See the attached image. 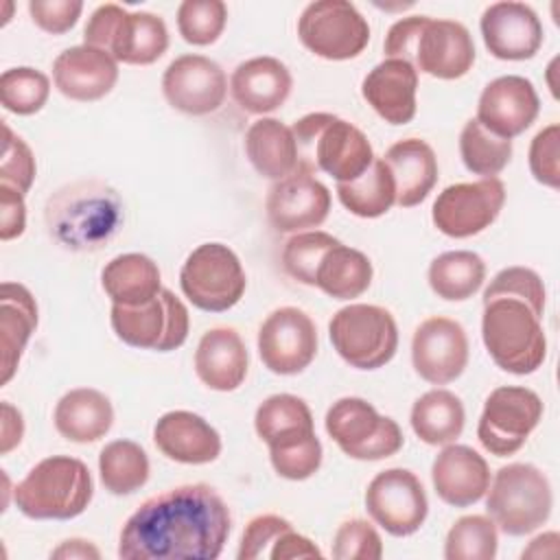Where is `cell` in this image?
<instances>
[{"instance_id":"5","label":"cell","mask_w":560,"mask_h":560,"mask_svg":"<svg viewBox=\"0 0 560 560\" xmlns=\"http://www.w3.org/2000/svg\"><path fill=\"white\" fill-rule=\"evenodd\" d=\"M94 497L92 472L70 455L37 462L15 486V508L33 521H70L83 514Z\"/></svg>"},{"instance_id":"2","label":"cell","mask_w":560,"mask_h":560,"mask_svg":"<svg viewBox=\"0 0 560 560\" xmlns=\"http://www.w3.org/2000/svg\"><path fill=\"white\" fill-rule=\"evenodd\" d=\"M385 59H402L416 72L442 81L468 74L475 63V42L470 31L457 20L429 15H407L394 22L383 42Z\"/></svg>"},{"instance_id":"45","label":"cell","mask_w":560,"mask_h":560,"mask_svg":"<svg viewBox=\"0 0 560 560\" xmlns=\"http://www.w3.org/2000/svg\"><path fill=\"white\" fill-rule=\"evenodd\" d=\"M337 243H339V238H335L332 234L322 232V230L298 232L284 243L282 267L293 280H298L306 287H315V271H317L324 254Z\"/></svg>"},{"instance_id":"21","label":"cell","mask_w":560,"mask_h":560,"mask_svg":"<svg viewBox=\"0 0 560 560\" xmlns=\"http://www.w3.org/2000/svg\"><path fill=\"white\" fill-rule=\"evenodd\" d=\"M488 52L503 61L532 59L542 46V24L536 11L525 2L503 0L483 9L479 20Z\"/></svg>"},{"instance_id":"24","label":"cell","mask_w":560,"mask_h":560,"mask_svg":"<svg viewBox=\"0 0 560 560\" xmlns=\"http://www.w3.org/2000/svg\"><path fill=\"white\" fill-rule=\"evenodd\" d=\"M490 466L466 444H444L431 464L435 494L453 508H468L481 501L490 486Z\"/></svg>"},{"instance_id":"34","label":"cell","mask_w":560,"mask_h":560,"mask_svg":"<svg viewBox=\"0 0 560 560\" xmlns=\"http://www.w3.org/2000/svg\"><path fill=\"white\" fill-rule=\"evenodd\" d=\"M409 422L413 433L429 446H444L455 442L466 424V411L457 394L435 387L416 398Z\"/></svg>"},{"instance_id":"53","label":"cell","mask_w":560,"mask_h":560,"mask_svg":"<svg viewBox=\"0 0 560 560\" xmlns=\"http://www.w3.org/2000/svg\"><path fill=\"white\" fill-rule=\"evenodd\" d=\"M24 435V418L22 411L15 409L11 402H0V453L7 455L13 451Z\"/></svg>"},{"instance_id":"49","label":"cell","mask_w":560,"mask_h":560,"mask_svg":"<svg viewBox=\"0 0 560 560\" xmlns=\"http://www.w3.org/2000/svg\"><path fill=\"white\" fill-rule=\"evenodd\" d=\"M293 525L278 516V514H258L254 516L247 527L243 529L241 542H238V551L236 558L238 560H258V558H269L276 549V545L280 542L282 534L287 529H291Z\"/></svg>"},{"instance_id":"47","label":"cell","mask_w":560,"mask_h":560,"mask_svg":"<svg viewBox=\"0 0 560 560\" xmlns=\"http://www.w3.org/2000/svg\"><path fill=\"white\" fill-rule=\"evenodd\" d=\"M332 558L337 560H378L383 540L376 527L365 518L343 521L332 536Z\"/></svg>"},{"instance_id":"8","label":"cell","mask_w":560,"mask_h":560,"mask_svg":"<svg viewBox=\"0 0 560 560\" xmlns=\"http://www.w3.org/2000/svg\"><path fill=\"white\" fill-rule=\"evenodd\" d=\"M83 44L109 52L118 63L149 66L166 52L168 28L151 11H127L116 2H105L88 18Z\"/></svg>"},{"instance_id":"1","label":"cell","mask_w":560,"mask_h":560,"mask_svg":"<svg viewBox=\"0 0 560 560\" xmlns=\"http://www.w3.org/2000/svg\"><path fill=\"white\" fill-rule=\"evenodd\" d=\"M232 532L223 497L208 483L168 488L125 521L118 536L122 560H214Z\"/></svg>"},{"instance_id":"39","label":"cell","mask_w":560,"mask_h":560,"mask_svg":"<svg viewBox=\"0 0 560 560\" xmlns=\"http://www.w3.org/2000/svg\"><path fill=\"white\" fill-rule=\"evenodd\" d=\"M256 435L269 446L289 435L313 431V413L308 405L295 394H273L265 398L254 413Z\"/></svg>"},{"instance_id":"20","label":"cell","mask_w":560,"mask_h":560,"mask_svg":"<svg viewBox=\"0 0 560 560\" xmlns=\"http://www.w3.org/2000/svg\"><path fill=\"white\" fill-rule=\"evenodd\" d=\"M330 190L304 171L278 179L265 199L267 219L280 234H298L317 228L330 212Z\"/></svg>"},{"instance_id":"51","label":"cell","mask_w":560,"mask_h":560,"mask_svg":"<svg viewBox=\"0 0 560 560\" xmlns=\"http://www.w3.org/2000/svg\"><path fill=\"white\" fill-rule=\"evenodd\" d=\"M83 11L81 0H31L28 15L37 28L50 35L68 33Z\"/></svg>"},{"instance_id":"22","label":"cell","mask_w":560,"mask_h":560,"mask_svg":"<svg viewBox=\"0 0 560 560\" xmlns=\"http://www.w3.org/2000/svg\"><path fill=\"white\" fill-rule=\"evenodd\" d=\"M540 98L534 83L521 74L492 79L479 94L477 120L492 133L512 140L538 118Z\"/></svg>"},{"instance_id":"38","label":"cell","mask_w":560,"mask_h":560,"mask_svg":"<svg viewBox=\"0 0 560 560\" xmlns=\"http://www.w3.org/2000/svg\"><path fill=\"white\" fill-rule=\"evenodd\" d=\"M149 455L133 440H112L98 453L101 483L116 497L140 490L149 481Z\"/></svg>"},{"instance_id":"19","label":"cell","mask_w":560,"mask_h":560,"mask_svg":"<svg viewBox=\"0 0 560 560\" xmlns=\"http://www.w3.org/2000/svg\"><path fill=\"white\" fill-rule=\"evenodd\" d=\"M162 94L173 109L188 116H206L223 105L228 77L206 55H179L162 74Z\"/></svg>"},{"instance_id":"13","label":"cell","mask_w":560,"mask_h":560,"mask_svg":"<svg viewBox=\"0 0 560 560\" xmlns=\"http://www.w3.org/2000/svg\"><path fill=\"white\" fill-rule=\"evenodd\" d=\"M298 37L313 55L328 61H346L365 50L370 24L348 0H317L300 13Z\"/></svg>"},{"instance_id":"29","label":"cell","mask_w":560,"mask_h":560,"mask_svg":"<svg viewBox=\"0 0 560 560\" xmlns=\"http://www.w3.org/2000/svg\"><path fill=\"white\" fill-rule=\"evenodd\" d=\"M37 330V302L20 282L0 284V383L18 372L20 359Z\"/></svg>"},{"instance_id":"44","label":"cell","mask_w":560,"mask_h":560,"mask_svg":"<svg viewBox=\"0 0 560 560\" xmlns=\"http://www.w3.org/2000/svg\"><path fill=\"white\" fill-rule=\"evenodd\" d=\"M228 24V7L221 0H184L177 7V31L192 46L214 44Z\"/></svg>"},{"instance_id":"28","label":"cell","mask_w":560,"mask_h":560,"mask_svg":"<svg viewBox=\"0 0 560 560\" xmlns=\"http://www.w3.org/2000/svg\"><path fill=\"white\" fill-rule=\"evenodd\" d=\"M249 354L241 335L230 326L206 330L195 350V372L214 392H234L243 385Z\"/></svg>"},{"instance_id":"35","label":"cell","mask_w":560,"mask_h":560,"mask_svg":"<svg viewBox=\"0 0 560 560\" xmlns=\"http://www.w3.org/2000/svg\"><path fill=\"white\" fill-rule=\"evenodd\" d=\"M372 276V260L339 241L324 254L315 271V287L332 300H352L370 289Z\"/></svg>"},{"instance_id":"52","label":"cell","mask_w":560,"mask_h":560,"mask_svg":"<svg viewBox=\"0 0 560 560\" xmlns=\"http://www.w3.org/2000/svg\"><path fill=\"white\" fill-rule=\"evenodd\" d=\"M26 230L24 195L0 184V238L13 241Z\"/></svg>"},{"instance_id":"4","label":"cell","mask_w":560,"mask_h":560,"mask_svg":"<svg viewBox=\"0 0 560 560\" xmlns=\"http://www.w3.org/2000/svg\"><path fill=\"white\" fill-rule=\"evenodd\" d=\"M291 131L298 147V171L308 175L322 171L343 184L361 177L374 162L368 136L335 114H306L293 122Z\"/></svg>"},{"instance_id":"33","label":"cell","mask_w":560,"mask_h":560,"mask_svg":"<svg viewBox=\"0 0 560 560\" xmlns=\"http://www.w3.org/2000/svg\"><path fill=\"white\" fill-rule=\"evenodd\" d=\"M245 153L254 171L267 179H282L298 171V147L291 127L278 118H258L245 131Z\"/></svg>"},{"instance_id":"11","label":"cell","mask_w":560,"mask_h":560,"mask_svg":"<svg viewBox=\"0 0 560 560\" xmlns=\"http://www.w3.org/2000/svg\"><path fill=\"white\" fill-rule=\"evenodd\" d=\"M179 287L199 311L223 313L241 302L247 278L232 247L201 243L186 256L179 269Z\"/></svg>"},{"instance_id":"18","label":"cell","mask_w":560,"mask_h":560,"mask_svg":"<svg viewBox=\"0 0 560 560\" xmlns=\"http://www.w3.org/2000/svg\"><path fill=\"white\" fill-rule=\"evenodd\" d=\"M468 337L459 322L433 315L418 324L411 337V365L431 385H448L468 365Z\"/></svg>"},{"instance_id":"42","label":"cell","mask_w":560,"mask_h":560,"mask_svg":"<svg viewBox=\"0 0 560 560\" xmlns=\"http://www.w3.org/2000/svg\"><path fill=\"white\" fill-rule=\"evenodd\" d=\"M322 442L313 431H302L291 438L269 444V459L273 470L289 481H304L322 466Z\"/></svg>"},{"instance_id":"17","label":"cell","mask_w":560,"mask_h":560,"mask_svg":"<svg viewBox=\"0 0 560 560\" xmlns=\"http://www.w3.org/2000/svg\"><path fill=\"white\" fill-rule=\"evenodd\" d=\"M256 343L260 361L269 372L293 376L313 363L317 354V328L306 311L280 306L260 324Z\"/></svg>"},{"instance_id":"10","label":"cell","mask_w":560,"mask_h":560,"mask_svg":"<svg viewBox=\"0 0 560 560\" xmlns=\"http://www.w3.org/2000/svg\"><path fill=\"white\" fill-rule=\"evenodd\" d=\"M330 440L352 459L376 462L396 455L405 435L398 422L381 416L372 402L359 396H343L335 400L324 418Z\"/></svg>"},{"instance_id":"16","label":"cell","mask_w":560,"mask_h":560,"mask_svg":"<svg viewBox=\"0 0 560 560\" xmlns=\"http://www.w3.org/2000/svg\"><path fill=\"white\" fill-rule=\"evenodd\" d=\"M365 510L387 534L405 538L424 525L429 499L416 472L407 468H387L376 472L368 483Z\"/></svg>"},{"instance_id":"40","label":"cell","mask_w":560,"mask_h":560,"mask_svg":"<svg viewBox=\"0 0 560 560\" xmlns=\"http://www.w3.org/2000/svg\"><path fill=\"white\" fill-rule=\"evenodd\" d=\"M459 155L472 175L497 177L512 160V140L492 133L477 118H470L459 133Z\"/></svg>"},{"instance_id":"25","label":"cell","mask_w":560,"mask_h":560,"mask_svg":"<svg viewBox=\"0 0 560 560\" xmlns=\"http://www.w3.org/2000/svg\"><path fill=\"white\" fill-rule=\"evenodd\" d=\"M153 442L164 457L190 466L214 462L223 448L219 431L186 409L162 413L153 427Z\"/></svg>"},{"instance_id":"12","label":"cell","mask_w":560,"mask_h":560,"mask_svg":"<svg viewBox=\"0 0 560 560\" xmlns=\"http://www.w3.org/2000/svg\"><path fill=\"white\" fill-rule=\"evenodd\" d=\"M109 322L122 343L158 352L184 346L190 328L188 308L171 289H162L151 302L140 306L112 304Z\"/></svg>"},{"instance_id":"3","label":"cell","mask_w":560,"mask_h":560,"mask_svg":"<svg viewBox=\"0 0 560 560\" xmlns=\"http://www.w3.org/2000/svg\"><path fill=\"white\" fill-rule=\"evenodd\" d=\"M120 195L105 182L81 179L57 188L44 210L48 234L70 252H94L122 225Z\"/></svg>"},{"instance_id":"30","label":"cell","mask_w":560,"mask_h":560,"mask_svg":"<svg viewBox=\"0 0 560 560\" xmlns=\"http://www.w3.org/2000/svg\"><path fill=\"white\" fill-rule=\"evenodd\" d=\"M396 184V203L413 208L422 203L438 184V158L429 142L420 138H402L394 142L385 155Z\"/></svg>"},{"instance_id":"41","label":"cell","mask_w":560,"mask_h":560,"mask_svg":"<svg viewBox=\"0 0 560 560\" xmlns=\"http://www.w3.org/2000/svg\"><path fill=\"white\" fill-rule=\"evenodd\" d=\"M499 549V529L490 516L466 514L457 518L444 540L446 560H492Z\"/></svg>"},{"instance_id":"50","label":"cell","mask_w":560,"mask_h":560,"mask_svg":"<svg viewBox=\"0 0 560 560\" xmlns=\"http://www.w3.org/2000/svg\"><path fill=\"white\" fill-rule=\"evenodd\" d=\"M560 125L542 127L529 144V171L542 186H560Z\"/></svg>"},{"instance_id":"23","label":"cell","mask_w":560,"mask_h":560,"mask_svg":"<svg viewBox=\"0 0 560 560\" xmlns=\"http://www.w3.org/2000/svg\"><path fill=\"white\" fill-rule=\"evenodd\" d=\"M52 81L66 98L92 103L114 90L118 61L109 52L88 44L70 46L55 57Z\"/></svg>"},{"instance_id":"48","label":"cell","mask_w":560,"mask_h":560,"mask_svg":"<svg viewBox=\"0 0 560 560\" xmlns=\"http://www.w3.org/2000/svg\"><path fill=\"white\" fill-rule=\"evenodd\" d=\"M2 131H4V142H2V160H0V184L26 195L37 173L35 155L31 147L18 133H13L7 122L2 125Z\"/></svg>"},{"instance_id":"26","label":"cell","mask_w":560,"mask_h":560,"mask_svg":"<svg viewBox=\"0 0 560 560\" xmlns=\"http://www.w3.org/2000/svg\"><path fill=\"white\" fill-rule=\"evenodd\" d=\"M418 72L402 59H383L361 81V96L389 125H407L416 116Z\"/></svg>"},{"instance_id":"31","label":"cell","mask_w":560,"mask_h":560,"mask_svg":"<svg viewBox=\"0 0 560 560\" xmlns=\"http://www.w3.org/2000/svg\"><path fill=\"white\" fill-rule=\"evenodd\" d=\"M55 429L61 438L90 444L105 438L114 424L112 400L94 387H74L55 405Z\"/></svg>"},{"instance_id":"55","label":"cell","mask_w":560,"mask_h":560,"mask_svg":"<svg viewBox=\"0 0 560 560\" xmlns=\"http://www.w3.org/2000/svg\"><path fill=\"white\" fill-rule=\"evenodd\" d=\"M558 532H545L536 536L527 549H523V558H556L558 556Z\"/></svg>"},{"instance_id":"7","label":"cell","mask_w":560,"mask_h":560,"mask_svg":"<svg viewBox=\"0 0 560 560\" xmlns=\"http://www.w3.org/2000/svg\"><path fill=\"white\" fill-rule=\"evenodd\" d=\"M553 508L547 475L527 462L501 466L486 492V512L508 536H525L542 527Z\"/></svg>"},{"instance_id":"54","label":"cell","mask_w":560,"mask_h":560,"mask_svg":"<svg viewBox=\"0 0 560 560\" xmlns=\"http://www.w3.org/2000/svg\"><path fill=\"white\" fill-rule=\"evenodd\" d=\"M52 558H63V560H98L101 551L83 538H68L63 542H59V547H55L50 551Z\"/></svg>"},{"instance_id":"14","label":"cell","mask_w":560,"mask_h":560,"mask_svg":"<svg viewBox=\"0 0 560 560\" xmlns=\"http://www.w3.org/2000/svg\"><path fill=\"white\" fill-rule=\"evenodd\" d=\"M542 409L540 396L529 387L501 385L492 389L477 422L481 446L497 457L514 455L540 424Z\"/></svg>"},{"instance_id":"46","label":"cell","mask_w":560,"mask_h":560,"mask_svg":"<svg viewBox=\"0 0 560 560\" xmlns=\"http://www.w3.org/2000/svg\"><path fill=\"white\" fill-rule=\"evenodd\" d=\"M499 295L525 300L540 317L545 315V304H547L545 282H542V278H540L534 269H529V267L514 265V267L501 269V271L490 280V284L486 287L483 300L499 298Z\"/></svg>"},{"instance_id":"32","label":"cell","mask_w":560,"mask_h":560,"mask_svg":"<svg viewBox=\"0 0 560 560\" xmlns=\"http://www.w3.org/2000/svg\"><path fill=\"white\" fill-rule=\"evenodd\" d=\"M101 287L112 304L122 306L151 302L164 289L158 262L138 252L114 256L101 271Z\"/></svg>"},{"instance_id":"37","label":"cell","mask_w":560,"mask_h":560,"mask_svg":"<svg viewBox=\"0 0 560 560\" xmlns=\"http://www.w3.org/2000/svg\"><path fill=\"white\" fill-rule=\"evenodd\" d=\"M337 197L348 212L361 219H376L396 203V184L383 158H374L370 168L352 179L337 184Z\"/></svg>"},{"instance_id":"36","label":"cell","mask_w":560,"mask_h":560,"mask_svg":"<svg viewBox=\"0 0 560 560\" xmlns=\"http://www.w3.org/2000/svg\"><path fill=\"white\" fill-rule=\"evenodd\" d=\"M427 280L438 298L446 302H464L481 289L486 280V262L470 249L444 252L431 260Z\"/></svg>"},{"instance_id":"15","label":"cell","mask_w":560,"mask_h":560,"mask_svg":"<svg viewBox=\"0 0 560 560\" xmlns=\"http://www.w3.org/2000/svg\"><path fill=\"white\" fill-rule=\"evenodd\" d=\"M505 203V184L499 177L446 186L433 201L431 221L451 238H468L490 228Z\"/></svg>"},{"instance_id":"6","label":"cell","mask_w":560,"mask_h":560,"mask_svg":"<svg viewBox=\"0 0 560 560\" xmlns=\"http://www.w3.org/2000/svg\"><path fill=\"white\" fill-rule=\"evenodd\" d=\"M481 339L497 368L516 376L536 372L547 357L542 317L518 298L483 300Z\"/></svg>"},{"instance_id":"43","label":"cell","mask_w":560,"mask_h":560,"mask_svg":"<svg viewBox=\"0 0 560 560\" xmlns=\"http://www.w3.org/2000/svg\"><path fill=\"white\" fill-rule=\"evenodd\" d=\"M50 96V79L31 66L9 68L0 77L2 107L18 116L37 114Z\"/></svg>"},{"instance_id":"27","label":"cell","mask_w":560,"mask_h":560,"mask_svg":"<svg viewBox=\"0 0 560 560\" xmlns=\"http://www.w3.org/2000/svg\"><path fill=\"white\" fill-rule=\"evenodd\" d=\"M293 77L276 57H252L241 61L230 77L236 105L249 114H269L282 107L291 94Z\"/></svg>"},{"instance_id":"9","label":"cell","mask_w":560,"mask_h":560,"mask_svg":"<svg viewBox=\"0 0 560 560\" xmlns=\"http://www.w3.org/2000/svg\"><path fill=\"white\" fill-rule=\"evenodd\" d=\"M330 343L337 354L357 370H378L398 350V326L394 315L376 304H348L328 324Z\"/></svg>"}]
</instances>
